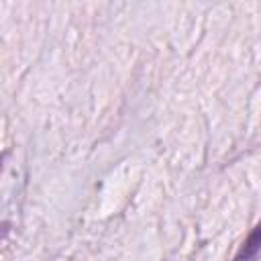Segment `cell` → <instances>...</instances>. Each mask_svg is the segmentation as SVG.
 <instances>
[{
    "label": "cell",
    "instance_id": "6da1fadb",
    "mask_svg": "<svg viewBox=\"0 0 261 261\" xmlns=\"http://www.w3.org/2000/svg\"><path fill=\"white\" fill-rule=\"evenodd\" d=\"M259 234H261V228H259V226H255V228L251 230V234L247 237V241L241 245V249H239V253L234 255V259H232V261H257L259 243H261Z\"/></svg>",
    "mask_w": 261,
    "mask_h": 261
},
{
    "label": "cell",
    "instance_id": "7a4b0ae2",
    "mask_svg": "<svg viewBox=\"0 0 261 261\" xmlns=\"http://www.w3.org/2000/svg\"><path fill=\"white\" fill-rule=\"evenodd\" d=\"M8 232H10V222H0V247H2V243L6 241Z\"/></svg>",
    "mask_w": 261,
    "mask_h": 261
},
{
    "label": "cell",
    "instance_id": "3957f363",
    "mask_svg": "<svg viewBox=\"0 0 261 261\" xmlns=\"http://www.w3.org/2000/svg\"><path fill=\"white\" fill-rule=\"evenodd\" d=\"M2 161H4V155H0V169H2Z\"/></svg>",
    "mask_w": 261,
    "mask_h": 261
}]
</instances>
